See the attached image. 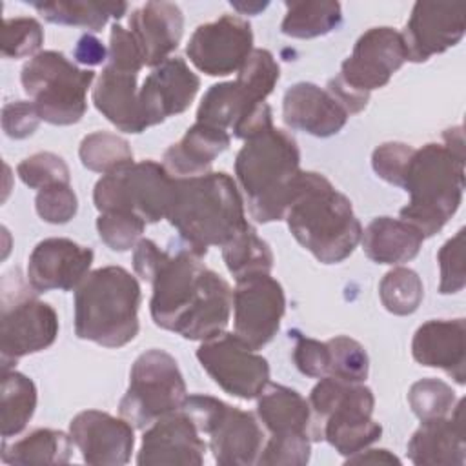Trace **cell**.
Segmentation results:
<instances>
[{
	"mask_svg": "<svg viewBox=\"0 0 466 466\" xmlns=\"http://www.w3.org/2000/svg\"><path fill=\"white\" fill-rule=\"evenodd\" d=\"M257 415L271 435L313 433V413L309 402L293 388L269 384L257 397Z\"/></svg>",
	"mask_w": 466,
	"mask_h": 466,
	"instance_id": "f1b7e54d",
	"label": "cell"
},
{
	"mask_svg": "<svg viewBox=\"0 0 466 466\" xmlns=\"http://www.w3.org/2000/svg\"><path fill=\"white\" fill-rule=\"evenodd\" d=\"M197 359L206 373L228 395L251 400L269 382V364L237 333H218L197 350Z\"/></svg>",
	"mask_w": 466,
	"mask_h": 466,
	"instance_id": "5bb4252c",
	"label": "cell"
},
{
	"mask_svg": "<svg viewBox=\"0 0 466 466\" xmlns=\"http://www.w3.org/2000/svg\"><path fill=\"white\" fill-rule=\"evenodd\" d=\"M95 71L80 69L60 51H40L20 73L25 95L35 104L40 118L55 126H71L87 111V91Z\"/></svg>",
	"mask_w": 466,
	"mask_h": 466,
	"instance_id": "9c48e42d",
	"label": "cell"
},
{
	"mask_svg": "<svg viewBox=\"0 0 466 466\" xmlns=\"http://www.w3.org/2000/svg\"><path fill=\"white\" fill-rule=\"evenodd\" d=\"M231 135L226 129L195 122L184 137L164 153V167L173 178L198 177L209 171L213 160L228 149Z\"/></svg>",
	"mask_w": 466,
	"mask_h": 466,
	"instance_id": "4316f807",
	"label": "cell"
},
{
	"mask_svg": "<svg viewBox=\"0 0 466 466\" xmlns=\"http://www.w3.org/2000/svg\"><path fill=\"white\" fill-rule=\"evenodd\" d=\"M129 31L142 53L144 66L157 67L180 44L184 16L173 2H146L129 15Z\"/></svg>",
	"mask_w": 466,
	"mask_h": 466,
	"instance_id": "cb8c5ba5",
	"label": "cell"
},
{
	"mask_svg": "<svg viewBox=\"0 0 466 466\" xmlns=\"http://www.w3.org/2000/svg\"><path fill=\"white\" fill-rule=\"evenodd\" d=\"M107 64L113 67H118V69L133 71V73H140V69L144 67L142 53H140L131 31L122 27L120 24L111 25Z\"/></svg>",
	"mask_w": 466,
	"mask_h": 466,
	"instance_id": "681fc988",
	"label": "cell"
},
{
	"mask_svg": "<svg viewBox=\"0 0 466 466\" xmlns=\"http://www.w3.org/2000/svg\"><path fill=\"white\" fill-rule=\"evenodd\" d=\"M140 284L120 266L98 268L75 289V333L104 348H122L138 329Z\"/></svg>",
	"mask_w": 466,
	"mask_h": 466,
	"instance_id": "8992f818",
	"label": "cell"
},
{
	"mask_svg": "<svg viewBox=\"0 0 466 466\" xmlns=\"http://www.w3.org/2000/svg\"><path fill=\"white\" fill-rule=\"evenodd\" d=\"M20 180L31 189H44L56 184H69L71 175L66 160L51 151H40L16 166Z\"/></svg>",
	"mask_w": 466,
	"mask_h": 466,
	"instance_id": "b9f144b4",
	"label": "cell"
},
{
	"mask_svg": "<svg viewBox=\"0 0 466 466\" xmlns=\"http://www.w3.org/2000/svg\"><path fill=\"white\" fill-rule=\"evenodd\" d=\"M69 435L82 453L84 462L96 466L129 462L135 446L131 422L98 410L76 413L69 422Z\"/></svg>",
	"mask_w": 466,
	"mask_h": 466,
	"instance_id": "ac0fdd59",
	"label": "cell"
},
{
	"mask_svg": "<svg viewBox=\"0 0 466 466\" xmlns=\"http://www.w3.org/2000/svg\"><path fill=\"white\" fill-rule=\"evenodd\" d=\"M36 410V386L20 371L4 370L0 386L2 439L18 435Z\"/></svg>",
	"mask_w": 466,
	"mask_h": 466,
	"instance_id": "d6a6232c",
	"label": "cell"
},
{
	"mask_svg": "<svg viewBox=\"0 0 466 466\" xmlns=\"http://www.w3.org/2000/svg\"><path fill=\"white\" fill-rule=\"evenodd\" d=\"M71 435L60 430L38 428L15 442L4 439L0 455L5 464H66L71 459Z\"/></svg>",
	"mask_w": 466,
	"mask_h": 466,
	"instance_id": "4dcf8cb0",
	"label": "cell"
},
{
	"mask_svg": "<svg viewBox=\"0 0 466 466\" xmlns=\"http://www.w3.org/2000/svg\"><path fill=\"white\" fill-rule=\"evenodd\" d=\"M408 402L411 411L420 420L448 417L457 402L455 391L441 379H420L411 384L408 391Z\"/></svg>",
	"mask_w": 466,
	"mask_h": 466,
	"instance_id": "ab89813d",
	"label": "cell"
},
{
	"mask_svg": "<svg viewBox=\"0 0 466 466\" xmlns=\"http://www.w3.org/2000/svg\"><path fill=\"white\" fill-rule=\"evenodd\" d=\"M146 222L129 211H104L96 218V231L102 242L113 251H129L144 233Z\"/></svg>",
	"mask_w": 466,
	"mask_h": 466,
	"instance_id": "60d3db41",
	"label": "cell"
},
{
	"mask_svg": "<svg viewBox=\"0 0 466 466\" xmlns=\"http://www.w3.org/2000/svg\"><path fill=\"white\" fill-rule=\"evenodd\" d=\"M284 311V289L269 273L237 280L233 289L235 333L251 348L260 350L277 335Z\"/></svg>",
	"mask_w": 466,
	"mask_h": 466,
	"instance_id": "2e32d148",
	"label": "cell"
},
{
	"mask_svg": "<svg viewBox=\"0 0 466 466\" xmlns=\"http://www.w3.org/2000/svg\"><path fill=\"white\" fill-rule=\"evenodd\" d=\"M251 51V25L237 15H222L213 22L200 24L186 46L189 62L209 76L238 73Z\"/></svg>",
	"mask_w": 466,
	"mask_h": 466,
	"instance_id": "9a60e30c",
	"label": "cell"
},
{
	"mask_svg": "<svg viewBox=\"0 0 466 466\" xmlns=\"http://www.w3.org/2000/svg\"><path fill=\"white\" fill-rule=\"evenodd\" d=\"M406 60L400 31L388 25L371 27L359 36L351 55L342 62L340 73L328 82L326 89L351 116L366 107L370 93L384 87Z\"/></svg>",
	"mask_w": 466,
	"mask_h": 466,
	"instance_id": "ba28073f",
	"label": "cell"
},
{
	"mask_svg": "<svg viewBox=\"0 0 466 466\" xmlns=\"http://www.w3.org/2000/svg\"><path fill=\"white\" fill-rule=\"evenodd\" d=\"M137 78L138 73L106 64L91 91L95 107L124 133H142L149 127L140 107Z\"/></svg>",
	"mask_w": 466,
	"mask_h": 466,
	"instance_id": "484cf974",
	"label": "cell"
},
{
	"mask_svg": "<svg viewBox=\"0 0 466 466\" xmlns=\"http://www.w3.org/2000/svg\"><path fill=\"white\" fill-rule=\"evenodd\" d=\"M78 155L84 167L102 175L133 164L129 142L109 131H95L86 135L80 142Z\"/></svg>",
	"mask_w": 466,
	"mask_h": 466,
	"instance_id": "d590c367",
	"label": "cell"
},
{
	"mask_svg": "<svg viewBox=\"0 0 466 466\" xmlns=\"http://www.w3.org/2000/svg\"><path fill=\"white\" fill-rule=\"evenodd\" d=\"M346 464H400V459L388 450H360L346 459Z\"/></svg>",
	"mask_w": 466,
	"mask_h": 466,
	"instance_id": "f5cc1de1",
	"label": "cell"
},
{
	"mask_svg": "<svg viewBox=\"0 0 466 466\" xmlns=\"http://www.w3.org/2000/svg\"><path fill=\"white\" fill-rule=\"evenodd\" d=\"M182 410L193 419L200 435L209 437V450L220 466L257 464L264 446L258 419L211 395H187Z\"/></svg>",
	"mask_w": 466,
	"mask_h": 466,
	"instance_id": "8fae6325",
	"label": "cell"
},
{
	"mask_svg": "<svg viewBox=\"0 0 466 466\" xmlns=\"http://www.w3.org/2000/svg\"><path fill=\"white\" fill-rule=\"evenodd\" d=\"M44 44V29L36 18L18 16L4 18L2 25V55L5 58L35 56Z\"/></svg>",
	"mask_w": 466,
	"mask_h": 466,
	"instance_id": "7bdbcfd3",
	"label": "cell"
},
{
	"mask_svg": "<svg viewBox=\"0 0 466 466\" xmlns=\"http://www.w3.org/2000/svg\"><path fill=\"white\" fill-rule=\"evenodd\" d=\"M235 175L257 222L282 220L302 175L295 138L275 126L251 135L237 153Z\"/></svg>",
	"mask_w": 466,
	"mask_h": 466,
	"instance_id": "277c9868",
	"label": "cell"
},
{
	"mask_svg": "<svg viewBox=\"0 0 466 466\" xmlns=\"http://www.w3.org/2000/svg\"><path fill=\"white\" fill-rule=\"evenodd\" d=\"M282 118L291 129L326 138L346 126L350 113L326 87L299 82L284 93Z\"/></svg>",
	"mask_w": 466,
	"mask_h": 466,
	"instance_id": "7402d4cb",
	"label": "cell"
},
{
	"mask_svg": "<svg viewBox=\"0 0 466 466\" xmlns=\"http://www.w3.org/2000/svg\"><path fill=\"white\" fill-rule=\"evenodd\" d=\"M175 189V178L164 164L140 160L102 175L93 189L95 208L104 211H129L146 224L166 218Z\"/></svg>",
	"mask_w": 466,
	"mask_h": 466,
	"instance_id": "7c38bea8",
	"label": "cell"
},
{
	"mask_svg": "<svg viewBox=\"0 0 466 466\" xmlns=\"http://www.w3.org/2000/svg\"><path fill=\"white\" fill-rule=\"evenodd\" d=\"M424 235L402 218L377 217L362 229L360 244L366 257L377 264H402L415 258Z\"/></svg>",
	"mask_w": 466,
	"mask_h": 466,
	"instance_id": "83f0119b",
	"label": "cell"
},
{
	"mask_svg": "<svg viewBox=\"0 0 466 466\" xmlns=\"http://www.w3.org/2000/svg\"><path fill=\"white\" fill-rule=\"evenodd\" d=\"M93 257L91 248L80 246L71 238H44L29 255L27 282L35 293L76 289L87 277Z\"/></svg>",
	"mask_w": 466,
	"mask_h": 466,
	"instance_id": "d6986e66",
	"label": "cell"
},
{
	"mask_svg": "<svg viewBox=\"0 0 466 466\" xmlns=\"http://www.w3.org/2000/svg\"><path fill=\"white\" fill-rule=\"evenodd\" d=\"M200 87V78L189 69V66L171 56L146 76L138 98L147 126H157L169 116L184 113Z\"/></svg>",
	"mask_w": 466,
	"mask_h": 466,
	"instance_id": "44dd1931",
	"label": "cell"
},
{
	"mask_svg": "<svg viewBox=\"0 0 466 466\" xmlns=\"http://www.w3.org/2000/svg\"><path fill=\"white\" fill-rule=\"evenodd\" d=\"M284 218L295 240L322 264L348 258L362 237L351 200L315 171H302Z\"/></svg>",
	"mask_w": 466,
	"mask_h": 466,
	"instance_id": "5b68a950",
	"label": "cell"
},
{
	"mask_svg": "<svg viewBox=\"0 0 466 466\" xmlns=\"http://www.w3.org/2000/svg\"><path fill=\"white\" fill-rule=\"evenodd\" d=\"M280 76V67L268 49H253L237 73L238 86L257 102H266Z\"/></svg>",
	"mask_w": 466,
	"mask_h": 466,
	"instance_id": "74e56055",
	"label": "cell"
},
{
	"mask_svg": "<svg viewBox=\"0 0 466 466\" xmlns=\"http://www.w3.org/2000/svg\"><path fill=\"white\" fill-rule=\"evenodd\" d=\"M31 5L51 24L78 25L91 31H100L109 18H122L129 7L126 2H80V0L31 2Z\"/></svg>",
	"mask_w": 466,
	"mask_h": 466,
	"instance_id": "1f68e13d",
	"label": "cell"
},
{
	"mask_svg": "<svg viewBox=\"0 0 466 466\" xmlns=\"http://www.w3.org/2000/svg\"><path fill=\"white\" fill-rule=\"evenodd\" d=\"M231 5L240 15H257L268 7V2H231Z\"/></svg>",
	"mask_w": 466,
	"mask_h": 466,
	"instance_id": "db71d44e",
	"label": "cell"
},
{
	"mask_svg": "<svg viewBox=\"0 0 466 466\" xmlns=\"http://www.w3.org/2000/svg\"><path fill=\"white\" fill-rule=\"evenodd\" d=\"M40 120L42 118L35 104L27 100L7 102L2 109V129L9 138L15 140L31 137L36 131Z\"/></svg>",
	"mask_w": 466,
	"mask_h": 466,
	"instance_id": "f907efd6",
	"label": "cell"
},
{
	"mask_svg": "<svg viewBox=\"0 0 466 466\" xmlns=\"http://www.w3.org/2000/svg\"><path fill=\"white\" fill-rule=\"evenodd\" d=\"M326 344L329 350L328 375L348 382H364L368 379L370 359L360 342L346 335H337L326 340Z\"/></svg>",
	"mask_w": 466,
	"mask_h": 466,
	"instance_id": "f35d334b",
	"label": "cell"
},
{
	"mask_svg": "<svg viewBox=\"0 0 466 466\" xmlns=\"http://www.w3.org/2000/svg\"><path fill=\"white\" fill-rule=\"evenodd\" d=\"M200 258L186 246L167 253L149 238H140L133 251L135 273L153 286V322L182 339L202 342L226 329L233 289Z\"/></svg>",
	"mask_w": 466,
	"mask_h": 466,
	"instance_id": "6da1fadb",
	"label": "cell"
},
{
	"mask_svg": "<svg viewBox=\"0 0 466 466\" xmlns=\"http://www.w3.org/2000/svg\"><path fill=\"white\" fill-rule=\"evenodd\" d=\"M441 268L439 291L442 295L459 293L466 286L464 271V229L461 228L450 240L442 244L437 255Z\"/></svg>",
	"mask_w": 466,
	"mask_h": 466,
	"instance_id": "f6af8a7d",
	"label": "cell"
},
{
	"mask_svg": "<svg viewBox=\"0 0 466 466\" xmlns=\"http://www.w3.org/2000/svg\"><path fill=\"white\" fill-rule=\"evenodd\" d=\"M222 258L235 280L269 273L273 268L271 248L257 235L251 224L244 226L222 246Z\"/></svg>",
	"mask_w": 466,
	"mask_h": 466,
	"instance_id": "e575fe53",
	"label": "cell"
},
{
	"mask_svg": "<svg viewBox=\"0 0 466 466\" xmlns=\"http://www.w3.org/2000/svg\"><path fill=\"white\" fill-rule=\"evenodd\" d=\"M73 56L84 66H98L107 60V49L93 35H82L75 46Z\"/></svg>",
	"mask_w": 466,
	"mask_h": 466,
	"instance_id": "816d5d0a",
	"label": "cell"
},
{
	"mask_svg": "<svg viewBox=\"0 0 466 466\" xmlns=\"http://www.w3.org/2000/svg\"><path fill=\"white\" fill-rule=\"evenodd\" d=\"M413 149V146L404 142H384L375 147L371 167L379 178L400 187Z\"/></svg>",
	"mask_w": 466,
	"mask_h": 466,
	"instance_id": "7dc6e473",
	"label": "cell"
},
{
	"mask_svg": "<svg viewBox=\"0 0 466 466\" xmlns=\"http://www.w3.org/2000/svg\"><path fill=\"white\" fill-rule=\"evenodd\" d=\"M264 104L253 100L237 80L211 86L197 109V122L220 129H231L233 135L249 120L255 109Z\"/></svg>",
	"mask_w": 466,
	"mask_h": 466,
	"instance_id": "f546056e",
	"label": "cell"
},
{
	"mask_svg": "<svg viewBox=\"0 0 466 466\" xmlns=\"http://www.w3.org/2000/svg\"><path fill=\"white\" fill-rule=\"evenodd\" d=\"M204 451L206 442L202 441L198 428L180 408L162 415L146 428L137 462L140 466H200L204 462Z\"/></svg>",
	"mask_w": 466,
	"mask_h": 466,
	"instance_id": "ffe728a7",
	"label": "cell"
},
{
	"mask_svg": "<svg viewBox=\"0 0 466 466\" xmlns=\"http://www.w3.org/2000/svg\"><path fill=\"white\" fill-rule=\"evenodd\" d=\"M35 208L44 222L66 224L76 215L78 198L69 184H56L38 191Z\"/></svg>",
	"mask_w": 466,
	"mask_h": 466,
	"instance_id": "bcb514c9",
	"label": "cell"
},
{
	"mask_svg": "<svg viewBox=\"0 0 466 466\" xmlns=\"http://www.w3.org/2000/svg\"><path fill=\"white\" fill-rule=\"evenodd\" d=\"M55 308L31 295L18 269L2 279L0 362L2 371L18 359L49 348L58 337Z\"/></svg>",
	"mask_w": 466,
	"mask_h": 466,
	"instance_id": "30bf717a",
	"label": "cell"
},
{
	"mask_svg": "<svg viewBox=\"0 0 466 466\" xmlns=\"http://www.w3.org/2000/svg\"><path fill=\"white\" fill-rule=\"evenodd\" d=\"M313 424V439H324L340 455H353L382 435V426L371 417L375 397L362 382H348L331 375L319 379L308 399Z\"/></svg>",
	"mask_w": 466,
	"mask_h": 466,
	"instance_id": "52a82bcc",
	"label": "cell"
},
{
	"mask_svg": "<svg viewBox=\"0 0 466 466\" xmlns=\"http://www.w3.org/2000/svg\"><path fill=\"white\" fill-rule=\"evenodd\" d=\"M464 400H457L448 417L422 420L408 441V457L419 466H462L466 462Z\"/></svg>",
	"mask_w": 466,
	"mask_h": 466,
	"instance_id": "d4e9b609",
	"label": "cell"
},
{
	"mask_svg": "<svg viewBox=\"0 0 466 466\" xmlns=\"http://www.w3.org/2000/svg\"><path fill=\"white\" fill-rule=\"evenodd\" d=\"M411 355L420 366L446 371L457 384L466 382L464 319H433L420 324L411 340Z\"/></svg>",
	"mask_w": 466,
	"mask_h": 466,
	"instance_id": "603a6c76",
	"label": "cell"
},
{
	"mask_svg": "<svg viewBox=\"0 0 466 466\" xmlns=\"http://www.w3.org/2000/svg\"><path fill=\"white\" fill-rule=\"evenodd\" d=\"M400 187L410 193V202L399 213L400 218L415 226L424 238L439 233L462 202V127L446 129L441 144L428 142L413 149Z\"/></svg>",
	"mask_w": 466,
	"mask_h": 466,
	"instance_id": "7a4b0ae2",
	"label": "cell"
},
{
	"mask_svg": "<svg viewBox=\"0 0 466 466\" xmlns=\"http://www.w3.org/2000/svg\"><path fill=\"white\" fill-rule=\"evenodd\" d=\"M166 218L178 231L184 246L204 257L208 248L224 246L249 222L237 182L226 171L175 178Z\"/></svg>",
	"mask_w": 466,
	"mask_h": 466,
	"instance_id": "3957f363",
	"label": "cell"
},
{
	"mask_svg": "<svg viewBox=\"0 0 466 466\" xmlns=\"http://www.w3.org/2000/svg\"><path fill=\"white\" fill-rule=\"evenodd\" d=\"M186 397V382L175 357L153 348L133 362L118 411L135 428L144 430L162 415L180 410Z\"/></svg>",
	"mask_w": 466,
	"mask_h": 466,
	"instance_id": "4fadbf2b",
	"label": "cell"
},
{
	"mask_svg": "<svg viewBox=\"0 0 466 466\" xmlns=\"http://www.w3.org/2000/svg\"><path fill=\"white\" fill-rule=\"evenodd\" d=\"M309 435H271L262 446L257 464L264 466H304L309 462Z\"/></svg>",
	"mask_w": 466,
	"mask_h": 466,
	"instance_id": "ee69618b",
	"label": "cell"
},
{
	"mask_svg": "<svg viewBox=\"0 0 466 466\" xmlns=\"http://www.w3.org/2000/svg\"><path fill=\"white\" fill-rule=\"evenodd\" d=\"M379 297L390 313L404 317L419 309L424 297V286L417 271L399 266L382 277Z\"/></svg>",
	"mask_w": 466,
	"mask_h": 466,
	"instance_id": "8d00e7d4",
	"label": "cell"
},
{
	"mask_svg": "<svg viewBox=\"0 0 466 466\" xmlns=\"http://www.w3.org/2000/svg\"><path fill=\"white\" fill-rule=\"evenodd\" d=\"M293 335H295L293 362L299 368V371L313 379L326 377L329 370L328 344L311 337H304L299 331H293Z\"/></svg>",
	"mask_w": 466,
	"mask_h": 466,
	"instance_id": "c3c4849f",
	"label": "cell"
},
{
	"mask_svg": "<svg viewBox=\"0 0 466 466\" xmlns=\"http://www.w3.org/2000/svg\"><path fill=\"white\" fill-rule=\"evenodd\" d=\"M280 31L293 38H315L331 33L342 22V9L333 0L286 2Z\"/></svg>",
	"mask_w": 466,
	"mask_h": 466,
	"instance_id": "836d02e7",
	"label": "cell"
},
{
	"mask_svg": "<svg viewBox=\"0 0 466 466\" xmlns=\"http://www.w3.org/2000/svg\"><path fill=\"white\" fill-rule=\"evenodd\" d=\"M464 4L461 2H415L406 22L404 38L408 60L426 62L444 53L464 36Z\"/></svg>",
	"mask_w": 466,
	"mask_h": 466,
	"instance_id": "e0dca14e",
	"label": "cell"
}]
</instances>
